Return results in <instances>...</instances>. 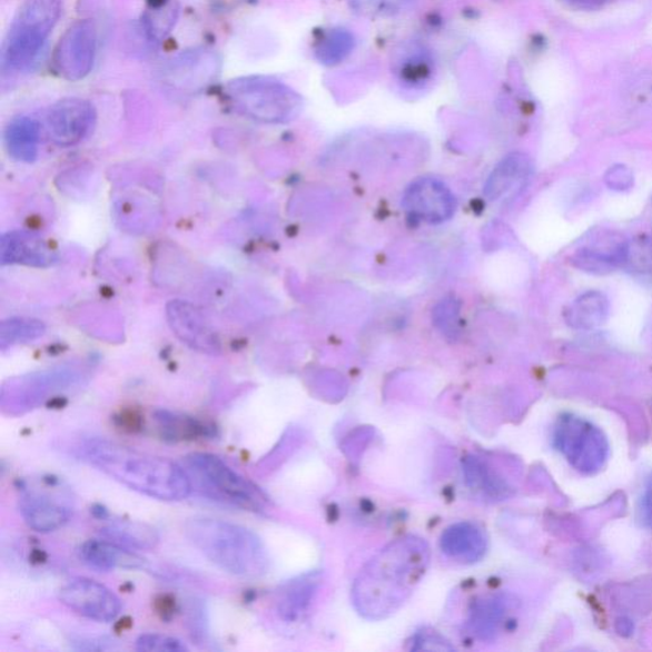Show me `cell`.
<instances>
[{
	"label": "cell",
	"mask_w": 652,
	"mask_h": 652,
	"mask_svg": "<svg viewBox=\"0 0 652 652\" xmlns=\"http://www.w3.org/2000/svg\"><path fill=\"white\" fill-rule=\"evenodd\" d=\"M425 540L407 535L387 544L360 570L352 589L356 611L369 621L398 612L413 595L429 565Z\"/></svg>",
	"instance_id": "6da1fadb"
},
{
	"label": "cell",
	"mask_w": 652,
	"mask_h": 652,
	"mask_svg": "<svg viewBox=\"0 0 652 652\" xmlns=\"http://www.w3.org/2000/svg\"><path fill=\"white\" fill-rule=\"evenodd\" d=\"M79 453L88 464L122 486L165 502L187 500L192 484L184 466L105 438L86 439Z\"/></svg>",
	"instance_id": "7a4b0ae2"
},
{
	"label": "cell",
	"mask_w": 652,
	"mask_h": 652,
	"mask_svg": "<svg viewBox=\"0 0 652 652\" xmlns=\"http://www.w3.org/2000/svg\"><path fill=\"white\" fill-rule=\"evenodd\" d=\"M184 534L202 556L227 574L257 579L266 575V545L250 528L226 520L196 516L187 520Z\"/></svg>",
	"instance_id": "3957f363"
},
{
	"label": "cell",
	"mask_w": 652,
	"mask_h": 652,
	"mask_svg": "<svg viewBox=\"0 0 652 652\" xmlns=\"http://www.w3.org/2000/svg\"><path fill=\"white\" fill-rule=\"evenodd\" d=\"M184 470L201 496L250 513L263 514L270 506L269 497L253 481L236 472L221 457L194 453L185 457Z\"/></svg>",
	"instance_id": "277c9868"
},
{
	"label": "cell",
	"mask_w": 652,
	"mask_h": 652,
	"mask_svg": "<svg viewBox=\"0 0 652 652\" xmlns=\"http://www.w3.org/2000/svg\"><path fill=\"white\" fill-rule=\"evenodd\" d=\"M61 0H26L3 43L4 69L21 70L38 57L59 20Z\"/></svg>",
	"instance_id": "5b68a950"
},
{
	"label": "cell",
	"mask_w": 652,
	"mask_h": 652,
	"mask_svg": "<svg viewBox=\"0 0 652 652\" xmlns=\"http://www.w3.org/2000/svg\"><path fill=\"white\" fill-rule=\"evenodd\" d=\"M228 100L255 120L284 122L298 116L303 99L289 86L268 77H243L226 86Z\"/></svg>",
	"instance_id": "8992f818"
},
{
	"label": "cell",
	"mask_w": 652,
	"mask_h": 652,
	"mask_svg": "<svg viewBox=\"0 0 652 652\" xmlns=\"http://www.w3.org/2000/svg\"><path fill=\"white\" fill-rule=\"evenodd\" d=\"M17 491L23 522L34 532H56L72 517V492L58 478L22 480Z\"/></svg>",
	"instance_id": "52a82bcc"
},
{
	"label": "cell",
	"mask_w": 652,
	"mask_h": 652,
	"mask_svg": "<svg viewBox=\"0 0 652 652\" xmlns=\"http://www.w3.org/2000/svg\"><path fill=\"white\" fill-rule=\"evenodd\" d=\"M553 446L581 474L593 475L604 468L610 443L603 431L575 414H563L554 425Z\"/></svg>",
	"instance_id": "ba28073f"
},
{
	"label": "cell",
	"mask_w": 652,
	"mask_h": 652,
	"mask_svg": "<svg viewBox=\"0 0 652 652\" xmlns=\"http://www.w3.org/2000/svg\"><path fill=\"white\" fill-rule=\"evenodd\" d=\"M79 382L81 375L68 368L17 378L3 386L0 407L7 416H23Z\"/></svg>",
	"instance_id": "9c48e42d"
},
{
	"label": "cell",
	"mask_w": 652,
	"mask_h": 652,
	"mask_svg": "<svg viewBox=\"0 0 652 652\" xmlns=\"http://www.w3.org/2000/svg\"><path fill=\"white\" fill-rule=\"evenodd\" d=\"M97 51V29L91 20L78 21L66 31L52 56V69L69 82L90 75Z\"/></svg>",
	"instance_id": "30bf717a"
},
{
	"label": "cell",
	"mask_w": 652,
	"mask_h": 652,
	"mask_svg": "<svg viewBox=\"0 0 652 652\" xmlns=\"http://www.w3.org/2000/svg\"><path fill=\"white\" fill-rule=\"evenodd\" d=\"M59 601L85 619L100 623L116 621L121 601L109 587L87 577H73L59 589Z\"/></svg>",
	"instance_id": "8fae6325"
},
{
	"label": "cell",
	"mask_w": 652,
	"mask_h": 652,
	"mask_svg": "<svg viewBox=\"0 0 652 652\" xmlns=\"http://www.w3.org/2000/svg\"><path fill=\"white\" fill-rule=\"evenodd\" d=\"M96 120L93 106L82 99H65L48 113L49 136L60 147L75 146L90 134Z\"/></svg>",
	"instance_id": "7c38bea8"
},
{
	"label": "cell",
	"mask_w": 652,
	"mask_h": 652,
	"mask_svg": "<svg viewBox=\"0 0 652 652\" xmlns=\"http://www.w3.org/2000/svg\"><path fill=\"white\" fill-rule=\"evenodd\" d=\"M403 202L411 216L428 224L444 223L455 211L453 192L436 179L426 178L412 184Z\"/></svg>",
	"instance_id": "4fadbf2b"
},
{
	"label": "cell",
	"mask_w": 652,
	"mask_h": 652,
	"mask_svg": "<svg viewBox=\"0 0 652 652\" xmlns=\"http://www.w3.org/2000/svg\"><path fill=\"white\" fill-rule=\"evenodd\" d=\"M218 65L219 61L214 52L188 51L172 60L166 68L165 82L181 91H197L214 81L218 73Z\"/></svg>",
	"instance_id": "5bb4252c"
},
{
	"label": "cell",
	"mask_w": 652,
	"mask_h": 652,
	"mask_svg": "<svg viewBox=\"0 0 652 652\" xmlns=\"http://www.w3.org/2000/svg\"><path fill=\"white\" fill-rule=\"evenodd\" d=\"M167 314H169L172 330L192 349L211 355L221 350L216 333L209 328L205 317L196 307L176 302L169 306Z\"/></svg>",
	"instance_id": "9a60e30c"
},
{
	"label": "cell",
	"mask_w": 652,
	"mask_h": 652,
	"mask_svg": "<svg viewBox=\"0 0 652 652\" xmlns=\"http://www.w3.org/2000/svg\"><path fill=\"white\" fill-rule=\"evenodd\" d=\"M629 255L630 246L622 236L604 233L585 248H581L572 258V263L585 271L604 275L628 261Z\"/></svg>",
	"instance_id": "2e32d148"
},
{
	"label": "cell",
	"mask_w": 652,
	"mask_h": 652,
	"mask_svg": "<svg viewBox=\"0 0 652 652\" xmlns=\"http://www.w3.org/2000/svg\"><path fill=\"white\" fill-rule=\"evenodd\" d=\"M0 260L7 264L46 268L57 261V254L37 235L23 231L8 233L0 240Z\"/></svg>",
	"instance_id": "e0dca14e"
},
{
	"label": "cell",
	"mask_w": 652,
	"mask_h": 652,
	"mask_svg": "<svg viewBox=\"0 0 652 652\" xmlns=\"http://www.w3.org/2000/svg\"><path fill=\"white\" fill-rule=\"evenodd\" d=\"M79 559L86 566L100 572L139 570L146 566V561L136 551L105 537L85 542L79 549Z\"/></svg>",
	"instance_id": "ac0fdd59"
},
{
	"label": "cell",
	"mask_w": 652,
	"mask_h": 652,
	"mask_svg": "<svg viewBox=\"0 0 652 652\" xmlns=\"http://www.w3.org/2000/svg\"><path fill=\"white\" fill-rule=\"evenodd\" d=\"M439 547L448 559L475 563L486 556L488 541L480 526L465 522L448 526L439 540Z\"/></svg>",
	"instance_id": "d6986e66"
},
{
	"label": "cell",
	"mask_w": 652,
	"mask_h": 652,
	"mask_svg": "<svg viewBox=\"0 0 652 652\" xmlns=\"http://www.w3.org/2000/svg\"><path fill=\"white\" fill-rule=\"evenodd\" d=\"M322 577L319 574L299 576L279 590L277 613L281 621L295 623L310 610L314 599L319 592Z\"/></svg>",
	"instance_id": "ffe728a7"
},
{
	"label": "cell",
	"mask_w": 652,
	"mask_h": 652,
	"mask_svg": "<svg viewBox=\"0 0 652 652\" xmlns=\"http://www.w3.org/2000/svg\"><path fill=\"white\" fill-rule=\"evenodd\" d=\"M507 611L508 601L506 595L482 596L472 604L466 628L478 640L495 639L506 620Z\"/></svg>",
	"instance_id": "44dd1931"
},
{
	"label": "cell",
	"mask_w": 652,
	"mask_h": 652,
	"mask_svg": "<svg viewBox=\"0 0 652 652\" xmlns=\"http://www.w3.org/2000/svg\"><path fill=\"white\" fill-rule=\"evenodd\" d=\"M463 473L466 486L491 501L505 500L513 492L505 478L481 456H466L463 461Z\"/></svg>",
	"instance_id": "7402d4cb"
},
{
	"label": "cell",
	"mask_w": 652,
	"mask_h": 652,
	"mask_svg": "<svg viewBox=\"0 0 652 652\" xmlns=\"http://www.w3.org/2000/svg\"><path fill=\"white\" fill-rule=\"evenodd\" d=\"M109 518L110 516L105 518V522L109 523L101 528L105 540L131 551L154 550L160 543V534L151 525L135 520Z\"/></svg>",
	"instance_id": "603a6c76"
},
{
	"label": "cell",
	"mask_w": 652,
	"mask_h": 652,
	"mask_svg": "<svg viewBox=\"0 0 652 652\" xmlns=\"http://www.w3.org/2000/svg\"><path fill=\"white\" fill-rule=\"evenodd\" d=\"M532 172V162L523 154H514L505 158L495 170L486 185L490 200L504 199L523 187Z\"/></svg>",
	"instance_id": "cb8c5ba5"
},
{
	"label": "cell",
	"mask_w": 652,
	"mask_h": 652,
	"mask_svg": "<svg viewBox=\"0 0 652 652\" xmlns=\"http://www.w3.org/2000/svg\"><path fill=\"white\" fill-rule=\"evenodd\" d=\"M4 142L14 160L32 162L39 155L40 126L37 120L28 117L13 119L8 125Z\"/></svg>",
	"instance_id": "d4e9b609"
},
{
	"label": "cell",
	"mask_w": 652,
	"mask_h": 652,
	"mask_svg": "<svg viewBox=\"0 0 652 652\" xmlns=\"http://www.w3.org/2000/svg\"><path fill=\"white\" fill-rule=\"evenodd\" d=\"M607 313H610V302L603 294L593 290L580 296L570 305L566 322L574 329L590 330L602 325Z\"/></svg>",
	"instance_id": "484cf974"
},
{
	"label": "cell",
	"mask_w": 652,
	"mask_h": 652,
	"mask_svg": "<svg viewBox=\"0 0 652 652\" xmlns=\"http://www.w3.org/2000/svg\"><path fill=\"white\" fill-rule=\"evenodd\" d=\"M155 421L161 436L171 443L187 442L197 437L209 436V428L196 418L187 414L172 411H157Z\"/></svg>",
	"instance_id": "4316f807"
},
{
	"label": "cell",
	"mask_w": 652,
	"mask_h": 652,
	"mask_svg": "<svg viewBox=\"0 0 652 652\" xmlns=\"http://www.w3.org/2000/svg\"><path fill=\"white\" fill-rule=\"evenodd\" d=\"M356 39L354 33L345 29H332L316 41L315 56L322 65L334 67L345 61L354 51Z\"/></svg>",
	"instance_id": "83f0119b"
},
{
	"label": "cell",
	"mask_w": 652,
	"mask_h": 652,
	"mask_svg": "<svg viewBox=\"0 0 652 652\" xmlns=\"http://www.w3.org/2000/svg\"><path fill=\"white\" fill-rule=\"evenodd\" d=\"M408 51L399 63L401 81L411 87H421L428 81L434 65L427 51L421 48Z\"/></svg>",
	"instance_id": "f1b7e54d"
},
{
	"label": "cell",
	"mask_w": 652,
	"mask_h": 652,
	"mask_svg": "<svg viewBox=\"0 0 652 652\" xmlns=\"http://www.w3.org/2000/svg\"><path fill=\"white\" fill-rule=\"evenodd\" d=\"M46 333V325L32 319H12L2 323L0 328V346L3 349L33 339Z\"/></svg>",
	"instance_id": "f546056e"
},
{
	"label": "cell",
	"mask_w": 652,
	"mask_h": 652,
	"mask_svg": "<svg viewBox=\"0 0 652 652\" xmlns=\"http://www.w3.org/2000/svg\"><path fill=\"white\" fill-rule=\"evenodd\" d=\"M414 0H348L356 13L365 17H392L408 8Z\"/></svg>",
	"instance_id": "4dcf8cb0"
},
{
	"label": "cell",
	"mask_w": 652,
	"mask_h": 652,
	"mask_svg": "<svg viewBox=\"0 0 652 652\" xmlns=\"http://www.w3.org/2000/svg\"><path fill=\"white\" fill-rule=\"evenodd\" d=\"M136 649L142 652H185L189 651L187 643L178 638L162 633L140 634L136 642Z\"/></svg>",
	"instance_id": "1f68e13d"
},
{
	"label": "cell",
	"mask_w": 652,
	"mask_h": 652,
	"mask_svg": "<svg viewBox=\"0 0 652 652\" xmlns=\"http://www.w3.org/2000/svg\"><path fill=\"white\" fill-rule=\"evenodd\" d=\"M151 11L146 16V28L151 37H161L169 32L176 19V7L167 0L160 6H149Z\"/></svg>",
	"instance_id": "d6a6232c"
},
{
	"label": "cell",
	"mask_w": 652,
	"mask_h": 652,
	"mask_svg": "<svg viewBox=\"0 0 652 652\" xmlns=\"http://www.w3.org/2000/svg\"><path fill=\"white\" fill-rule=\"evenodd\" d=\"M188 623L192 640L197 643H209L207 613L200 602H191L188 607Z\"/></svg>",
	"instance_id": "836d02e7"
},
{
	"label": "cell",
	"mask_w": 652,
	"mask_h": 652,
	"mask_svg": "<svg viewBox=\"0 0 652 652\" xmlns=\"http://www.w3.org/2000/svg\"><path fill=\"white\" fill-rule=\"evenodd\" d=\"M412 650L453 651L454 646L435 631H421L413 638Z\"/></svg>",
	"instance_id": "e575fe53"
},
{
	"label": "cell",
	"mask_w": 652,
	"mask_h": 652,
	"mask_svg": "<svg viewBox=\"0 0 652 652\" xmlns=\"http://www.w3.org/2000/svg\"><path fill=\"white\" fill-rule=\"evenodd\" d=\"M640 518L643 526L652 528V474L643 490L640 504Z\"/></svg>",
	"instance_id": "d590c367"
},
{
	"label": "cell",
	"mask_w": 652,
	"mask_h": 652,
	"mask_svg": "<svg viewBox=\"0 0 652 652\" xmlns=\"http://www.w3.org/2000/svg\"><path fill=\"white\" fill-rule=\"evenodd\" d=\"M610 175L607 181H610L611 187L619 189L629 188L633 179L631 171L622 166L614 167V170H611Z\"/></svg>",
	"instance_id": "8d00e7d4"
},
{
	"label": "cell",
	"mask_w": 652,
	"mask_h": 652,
	"mask_svg": "<svg viewBox=\"0 0 652 652\" xmlns=\"http://www.w3.org/2000/svg\"><path fill=\"white\" fill-rule=\"evenodd\" d=\"M563 2L567 3L570 7L576 8V10L595 11L607 3L613 2V0H563Z\"/></svg>",
	"instance_id": "74e56055"
}]
</instances>
